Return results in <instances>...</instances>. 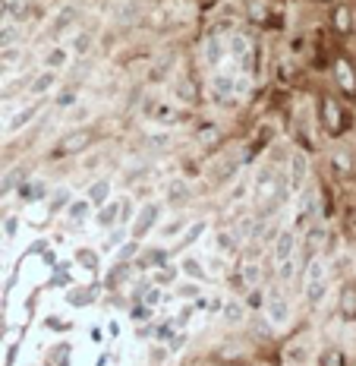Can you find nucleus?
Segmentation results:
<instances>
[{
    "label": "nucleus",
    "mask_w": 356,
    "mask_h": 366,
    "mask_svg": "<svg viewBox=\"0 0 356 366\" xmlns=\"http://www.w3.org/2000/svg\"><path fill=\"white\" fill-rule=\"evenodd\" d=\"M271 316H274L277 322H281L284 316H287V306H284L281 300H271Z\"/></svg>",
    "instance_id": "f03ea898"
},
{
    "label": "nucleus",
    "mask_w": 356,
    "mask_h": 366,
    "mask_svg": "<svg viewBox=\"0 0 356 366\" xmlns=\"http://www.w3.org/2000/svg\"><path fill=\"white\" fill-rule=\"evenodd\" d=\"M89 139H92L89 133H76V136H69V139L60 142V149L54 152V155H73V152H79V149L89 146Z\"/></svg>",
    "instance_id": "f257e3e1"
},
{
    "label": "nucleus",
    "mask_w": 356,
    "mask_h": 366,
    "mask_svg": "<svg viewBox=\"0 0 356 366\" xmlns=\"http://www.w3.org/2000/svg\"><path fill=\"white\" fill-rule=\"evenodd\" d=\"M325 366H344V357L337 354V351L334 354H325Z\"/></svg>",
    "instance_id": "20e7f679"
},
{
    "label": "nucleus",
    "mask_w": 356,
    "mask_h": 366,
    "mask_svg": "<svg viewBox=\"0 0 356 366\" xmlns=\"http://www.w3.org/2000/svg\"><path fill=\"white\" fill-rule=\"evenodd\" d=\"M303 167H306V164H303V155H297V158H293V177H297V183L303 180Z\"/></svg>",
    "instance_id": "7ed1b4c3"
}]
</instances>
